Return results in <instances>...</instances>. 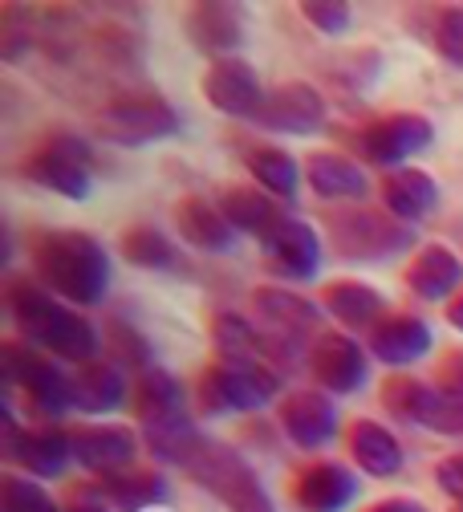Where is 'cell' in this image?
I'll list each match as a JSON object with an SVG mask.
<instances>
[{
  "label": "cell",
  "instance_id": "obj_11",
  "mask_svg": "<svg viewBox=\"0 0 463 512\" xmlns=\"http://www.w3.org/2000/svg\"><path fill=\"white\" fill-rule=\"evenodd\" d=\"M70 435H74V460L94 476H102L106 484L139 468V435L126 423H90Z\"/></svg>",
  "mask_w": 463,
  "mask_h": 512
},
{
  "label": "cell",
  "instance_id": "obj_35",
  "mask_svg": "<svg viewBox=\"0 0 463 512\" xmlns=\"http://www.w3.org/2000/svg\"><path fill=\"white\" fill-rule=\"evenodd\" d=\"M106 346H110V362H114V366H122V370L135 366L139 374L151 370V346L143 342L139 330H130V326H122V322H110V326H106Z\"/></svg>",
  "mask_w": 463,
  "mask_h": 512
},
{
  "label": "cell",
  "instance_id": "obj_20",
  "mask_svg": "<svg viewBox=\"0 0 463 512\" xmlns=\"http://www.w3.org/2000/svg\"><path fill=\"white\" fill-rule=\"evenodd\" d=\"M431 350V326L423 317L394 313L370 330V354L386 366H411Z\"/></svg>",
  "mask_w": 463,
  "mask_h": 512
},
{
  "label": "cell",
  "instance_id": "obj_28",
  "mask_svg": "<svg viewBox=\"0 0 463 512\" xmlns=\"http://www.w3.org/2000/svg\"><path fill=\"white\" fill-rule=\"evenodd\" d=\"M175 228L183 232L187 244L204 248V252H224V248L232 244V224H228V216L220 212V204L200 200V196L179 200V208H175Z\"/></svg>",
  "mask_w": 463,
  "mask_h": 512
},
{
  "label": "cell",
  "instance_id": "obj_26",
  "mask_svg": "<svg viewBox=\"0 0 463 512\" xmlns=\"http://www.w3.org/2000/svg\"><path fill=\"white\" fill-rule=\"evenodd\" d=\"M305 171H309V187L317 191L321 200H362L366 187H370V183H366V171H362L354 159L338 155V151H317V155H309Z\"/></svg>",
  "mask_w": 463,
  "mask_h": 512
},
{
  "label": "cell",
  "instance_id": "obj_14",
  "mask_svg": "<svg viewBox=\"0 0 463 512\" xmlns=\"http://www.w3.org/2000/svg\"><path fill=\"white\" fill-rule=\"evenodd\" d=\"M260 248L269 256V265L289 281H309L321 265V236L297 216H281L260 236Z\"/></svg>",
  "mask_w": 463,
  "mask_h": 512
},
{
  "label": "cell",
  "instance_id": "obj_12",
  "mask_svg": "<svg viewBox=\"0 0 463 512\" xmlns=\"http://www.w3.org/2000/svg\"><path fill=\"white\" fill-rule=\"evenodd\" d=\"M309 370L329 395H354V391L366 387V378H370V358L350 334L325 330L309 346Z\"/></svg>",
  "mask_w": 463,
  "mask_h": 512
},
{
  "label": "cell",
  "instance_id": "obj_13",
  "mask_svg": "<svg viewBox=\"0 0 463 512\" xmlns=\"http://www.w3.org/2000/svg\"><path fill=\"white\" fill-rule=\"evenodd\" d=\"M256 301V313L260 322L269 326L273 338H281L285 346L301 350V342H317L325 330H321V305H313L309 297H297L293 289H277V285H264L252 293Z\"/></svg>",
  "mask_w": 463,
  "mask_h": 512
},
{
  "label": "cell",
  "instance_id": "obj_3",
  "mask_svg": "<svg viewBox=\"0 0 463 512\" xmlns=\"http://www.w3.org/2000/svg\"><path fill=\"white\" fill-rule=\"evenodd\" d=\"M183 468L191 472V480H200L208 492H216L232 512H277L273 496L264 492L260 476L252 472V464L240 452H232L228 443H220V439H204L200 435V443L187 452Z\"/></svg>",
  "mask_w": 463,
  "mask_h": 512
},
{
  "label": "cell",
  "instance_id": "obj_2",
  "mask_svg": "<svg viewBox=\"0 0 463 512\" xmlns=\"http://www.w3.org/2000/svg\"><path fill=\"white\" fill-rule=\"evenodd\" d=\"M9 313L29 346H41L65 362H94L98 358V330L74 313L65 301H57L49 289H37L29 281L9 285Z\"/></svg>",
  "mask_w": 463,
  "mask_h": 512
},
{
  "label": "cell",
  "instance_id": "obj_40",
  "mask_svg": "<svg viewBox=\"0 0 463 512\" xmlns=\"http://www.w3.org/2000/svg\"><path fill=\"white\" fill-rule=\"evenodd\" d=\"M370 512H427L419 500H407V496H394V500H382V504H374Z\"/></svg>",
  "mask_w": 463,
  "mask_h": 512
},
{
  "label": "cell",
  "instance_id": "obj_38",
  "mask_svg": "<svg viewBox=\"0 0 463 512\" xmlns=\"http://www.w3.org/2000/svg\"><path fill=\"white\" fill-rule=\"evenodd\" d=\"M435 387H439L455 407H463V354H447V358H443V366H439V374H435Z\"/></svg>",
  "mask_w": 463,
  "mask_h": 512
},
{
  "label": "cell",
  "instance_id": "obj_27",
  "mask_svg": "<svg viewBox=\"0 0 463 512\" xmlns=\"http://www.w3.org/2000/svg\"><path fill=\"white\" fill-rule=\"evenodd\" d=\"M130 403H135L139 427H155V423H167V419H175V415H187V411H183L179 382H175L163 366H151V370H143V374L135 378Z\"/></svg>",
  "mask_w": 463,
  "mask_h": 512
},
{
  "label": "cell",
  "instance_id": "obj_41",
  "mask_svg": "<svg viewBox=\"0 0 463 512\" xmlns=\"http://www.w3.org/2000/svg\"><path fill=\"white\" fill-rule=\"evenodd\" d=\"M447 322H451L455 330H463V293L451 297V305H447Z\"/></svg>",
  "mask_w": 463,
  "mask_h": 512
},
{
  "label": "cell",
  "instance_id": "obj_32",
  "mask_svg": "<svg viewBox=\"0 0 463 512\" xmlns=\"http://www.w3.org/2000/svg\"><path fill=\"white\" fill-rule=\"evenodd\" d=\"M106 492H110V500L122 512H143V508L167 500V480L159 472H151V468H135V472L122 476V480H110Z\"/></svg>",
  "mask_w": 463,
  "mask_h": 512
},
{
  "label": "cell",
  "instance_id": "obj_5",
  "mask_svg": "<svg viewBox=\"0 0 463 512\" xmlns=\"http://www.w3.org/2000/svg\"><path fill=\"white\" fill-rule=\"evenodd\" d=\"M325 232L338 256L346 261H390L403 248H411V228L399 224L390 212H374V208H342L325 216Z\"/></svg>",
  "mask_w": 463,
  "mask_h": 512
},
{
  "label": "cell",
  "instance_id": "obj_16",
  "mask_svg": "<svg viewBox=\"0 0 463 512\" xmlns=\"http://www.w3.org/2000/svg\"><path fill=\"white\" fill-rule=\"evenodd\" d=\"M256 122L269 126V131H285V135H313L325 122V98L309 82H285L264 98Z\"/></svg>",
  "mask_w": 463,
  "mask_h": 512
},
{
  "label": "cell",
  "instance_id": "obj_36",
  "mask_svg": "<svg viewBox=\"0 0 463 512\" xmlns=\"http://www.w3.org/2000/svg\"><path fill=\"white\" fill-rule=\"evenodd\" d=\"M431 41L455 70H463V9H439L431 17Z\"/></svg>",
  "mask_w": 463,
  "mask_h": 512
},
{
  "label": "cell",
  "instance_id": "obj_31",
  "mask_svg": "<svg viewBox=\"0 0 463 512\" xmlns=\"http://www.w3.org/2000/svg\"><path fill=\"white\" fill-rule=\"evenodd\" d=\"M248 171L260 183V191H273V196H281V200L297 196V179L301 175H297V163H293L289 151H281V147H252L248 151Z\"/></svg>",
  "mask_w": 463,
  "mask_h": 512
},
{
  "label": "cell",
  "instance_id": "obj_8",
  "mask_svg": "<svg viewBox=\"0 0 463 512\" xmlns=\"http://www.w3.org/2000/svg\"><path fill=\"white\" fill-rule=\"evenodd\" d=\"M5 358V378L9 387H21L33 403V411L41 415H61L65 407H74V378L65 374L57 362H49L45 354H37L25 342H5L0 350Z\"/></svg>",
  "mask_w": 463,
  "mask_h": 512
},
{
  "label": "cell",
  "instance_id": "obj_22",
  "mask_svg": "<svg viewBox=\"0 0 463 512\" xmlns=\"http://www.w3.org/2000/svg\"><path fill=\"white\" fill-rule=\"evenodd\" d=\"M9 460L21 464V468H29L41 480H53V476H61L65 468H70V460H74V435H65L61 427L21 431V439L13 443Z\"/></svg>",
  "mask_w": 463,
  "mask_h": 512
},
{
  "label": "cell",
  "instance_id": "obj_34",
  "mask_svg": "<svg viewBox=\"0 0 463 512\" xmlns=\"http://www.w3.org/2000/svg\"><path fill=\"white\" fill-rule=\"evenodd\" d=\"M0 512H61V508L33 480L5 472V476H0Z\"/></svg>",
  "mask_w": 463,
  "mask_h": 512
},
{
  "label": "cell",
  "instance_id": "obj_42",
  "mask_svg": "<svg viewBox=\"0 0 463 512\" xmlns=\"http://www.w3.org/2000/svg\"><path fill=\"white\" fill-rule=\"evenodd\" d=\"M65 512H110V508H102L98 500H74V504L65 508Z\"/></svg>",
  "mask_w": 463,
  "mask_h": 512
},
{
  "label": "cell",
  "instance_id": "obj_25",
  "mask_svg": "<svg viewBox=\"0 0 463 512\" xmlns=\"http://www.w3.org/2000/svg\"><path fill=\"white\" fill-rule=\"evenodd\" d=\"M321 305L338 317L346 330H374L386 317V301L366 281H329L321 293Z\"/></svg>",
  "mask_w": 463,
  "mask_h": 512
},
{
  "label": "cell",
  "instance_id": "obj_24",
  "mask_svg": "<svg viewBox=\"0 0 463 512\" xmlns=\"http://www.w3.org/2000/svg\"><path fill=\"white\" fill-rule=\"evenodd\" d=\"M126 403V374L110 358H94L74 374V407L86 415H110Z\"/></svg>",
  "mask_w": 463,
  "mask_h": 512
},
{
  "label": "cell",
  "instance_id": "obj_18",
  "mask_svg": "<svg viewBox=\"0 0 463 512\" xmlns=\"http://www.w3.org/2000/svg\"><path fill=\"white\" fill-rule=\"evenodd\" d=\"M281 427L297 447L317 452L338 435V411L325 391H293L281 403Z\"/></svg>",
  "mask_w": 463,
  "mask_h": 512
},
{
  "label": "cell",
  "instance_id": "obj_19",
  "mask_svg": "<svg viewBox=\"0 0 463 512\" xmlns=\"http://www.w3.org/2000/svg\"><path fill=\"white\" fill-rule=\"evenodd\" d=\"M382 208L399 224H419L439 208V183L423 167H399L382 175Z\"/></svg>",
  "mask_w": 463,
  "mask_h": 512
},
{
  "label": "cell",
  "instance_id": "obj_17",
  "mask_svg": "<svg viewBox=\"0 0 463 512\" xmlns=\"http://www.w3.org/2000/svg\"><path fill=\"white\" fill-rule=\"evenodd\" d=\"M358 496V476L346 464H305L293 476V504L301 512H342Z\"/></svg>",
  "mask_w": 463,
  "mask_h": 512
},
{
  "label": "cell",
  "instance_id": "obj_10",
  "mask_svg": "<svg viewBox=\"0 0 463 512\" xmlns=\"http://www.w3.org/2000/svg\"><path fill=\"white\" fill-rule=\"evenodd\" d=\"M382 407L415 427H431L439 435H463V407H455L435 382H419V378H390L382 387Z\"/></svg>",
  "mask_w": 463,
  "mask_h": 512
},
{
  "label": "cell",
  "instance_id": "obj_43",
  "mask_svg": "<svg viewBox=\"0 0 463 512\" xmlns=\"http://www.w3.org/2000/svg\"><path fill=\"white\" fill-rule=\"evenodd\" d=\"M455 512H463V504H459V508H455Z\"/></svg>",
  "mask_w": 463,
  "mask_h": 512
},
{
  "label": "cell",
  "instance_id": "obj_39",
  "mask_svg": "<svg viewBox=\"0 0 463 512\" xmlns=\"http://www.w3.org/2000/svg\"><path fill=\"white\" fill-rule=\"evenodd\" d=\"M435 484H439L451 500H459V504H463V452H459V456L439 460V468H435Z\"/></svg>",
  "mask_w": 463,
  "mask_h": 512
},
{
  "label": "cell",
  "instance_id": "obj_15",
  "mask_svg": "<svg viewBox=\"0 0 463 512\" xmlns=\"http://www.w3.org/2000/svg\"><path fill=\"white\" fill-rule=\"evenodd\" d=\"M204 98L220 114L256 118L269 94L260 90V78H256V70L248 66L244 57H216L208 66V74H204Z\"/></svg>",
  "mask_w": 463,
  "mask_h": 512
},
{
  "label": "cell",
  "instance_id": "obj_9",
  "mask_svg": "<svg viewBox=\"0 0 463 512\" xmlns=\"http://www.w3.org/2000/svg\"><path fill=\"white\" fill-rule=\"evenodd\" d=\"M90 163L94 151L78 135H49V143L25 159V179L57 191L65 200H86L90 196Z\"/></svg>",
  "mask_w": 463,
  "mask_h": 512
},
{
  "label": "cell",
  "instance_id": "obj_1",
  "mask_svg": "<svg viewBox=\"0 0 463 512\" xmlns=\"http://www.w3.org/2000/svg\"><path fill=\"white\" fill-rule=\"evenodd\" d=\"M29 261L53 297L74 305H98L110 289L106 248L78 228H45L29 244Z\"/></svg>",
  "mask_w": 463,
  "mask_h": 512
},
{
  "label": "cell",
  "instance_id": "obj_4",
  "mask_svg": "<svg viewBox=\"0 0 463 512\" xmlns=\"http://www.w3.org/2000/svg\"><path fill=\"white\" fill-rule=\"evenodd\" d=\"M281 391V374L269 362H244V358H220L200 374V407L212 415L224 411H256L264 403H273Z\"/></svg>",
  "mask_w": 463,
  "mask_h": 512
},
{
  "label": "cell",
  "instance_id": "obj_23",
  "mask_svg": "<svg viewBox=\"0 0 463 512\" xmlns=\"http://www.w3.org/2000/svg\"><path fill=\"white\" fill-rule=\"evenodd\" d=\"M459 281H463V261H459L451 248H443V244L419 248L415 261L407 265V289H411L415 297H423V301H443V297H451V293L459 289Z\"/></svg>",
  "mask_w": 463,
  "mask_h": 512
},
{
  "label": "cell",
  "instance_id": "obj_7",
  "mask_svg": "<svg viewBox=\"0 0 463 512\" xmlns=\"http://www.w3.org/2000/svg\"><path fill=\"white\" fill-rule=\"evenodd\" d=\"M435 139V126L423 114H386L366 122L362 131L354 135V151L362 163L370 167H386V171H399L411 155H419L423 147H431Z\"/></svg>",
  "mask_w": 463,
  "mask_h": 512
},
{
  "label": "cell",
  "instance_id": "obj_30",
  "mask_svg": "<svg viewBox=\"0 0 463 512\" xmlns=\"http://www.w3.org/2000/svg\"><path fill=\"white\" fill-rule=\"evenodd\" d=\"M220 212L228 216V224H232V228L252 232L256 240L281 220L277 200H269L260 187H228L224 196H220Z\"/></svg>",
  "mask_w": 463,
  "mask_h": 512
},
{
  "label": "cell",
  "instance_id": "obj_33",
  "mask_svg": "<svg viewBox=\"0 0 463 512\" xmlns=\"http://www.w3.org/2000/svg\"><path fill=\"white\" fill-rule=\"evenodd\" d=\"M122 256L139 269H171L175 265V248L151 224H135V228L122 232Z\"/></svg>",
  "mask_w": 463,
  "mask_h": 512
},
{
  "label": "cell",
  "instance_id": "obj_6",
  "mask_svg": "<svg viewBox=\"0 0 463 512\" xmlns=\"http://www.w3.org/2000/svg\"><path fill=\"white\" fill-rule=\"evenodd\" d=\"M94 126H98V139H106V143L147 147V143L179 135V114L159 94H122L98 110Z\"/></svg>",
  "mask_w": 463,
  "mask_h": 512
},
{
  "label": "cell",
  "instance_id": "obj_29",
  "mask_svg": "<svg viewBox=\"0 0 463 512\" xmlns=\"http://www.w3.org/2000/svg\"><path fill=\"white\" fill-rule=\"evenodd\" d=\"M187 37H191L195 49L216 53V57H232V49L244 37L240 13L228 9V5H195L187 13Z\"/></svg>",
  "mask_w": 463,
  "mask_h": 512
},
{
  "label": "cell",
  "instance_id": "obj_21",
  "mask_svg": "<svg viewBox=\"0 0 463 512\" xmlns=\"http://www.w3.org/2000/svg\"><path fill=\"white\" fill-rule=\"evenodd\" d=\"M350 456H354V464H358L366 476H374V480L399 476L403 464H407L399 435H394L390 427H382V423H374V419H358V423L350 427Z\"/></svg>",
  "mask_w": 463,
  "mask_h": 512
},
{
  "label": "cell",
  "instance_id": "obj_37",
  "mask_svg": "<svg viewBox=\"0 0 463 512\" xmlns=\"http://www.w3.org/2000/svg\"><path fill=\"white\" fill-rule=\"evenodd\" d=\"M301 17L325 37L350 29V5H342V0H309V5H301Z\"/></svg>",
  "mask_w": 463,
  "mask_h": 512
}]
</instances>
